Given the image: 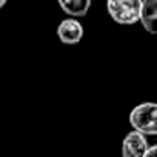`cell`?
Here are the masks:
<instances>
[{"label": "cell", "mask_w": 157, "mask_h": 157, "mask_svg": "<svg viewBox=\"0 0 157 157\" xmlns=\"http://www.w3.org/2000/svg\"><path fill=\"white\" fill-rule=\"evenodd\" d=\"M8 2H10V0H0V10H2V8H3V6H5Z\"/></svg>", "instance_id": "8"}, {"label": "cell", "mask_w": 157, "mask_h": 157, "mask_svg": "<svg viewBox=\"0 0 157 157\" xmlns=\"http://www.w3.org/2000/svg\"><path fill=\"white\" fill-rule=\"evenodd\" d=\"M149 149V143L146 136L139 131H129L122 142V155L123 157H145Z\"/></svg>", "instance_id": "3"}, {"label": "cell", "mask_w": 157, "mask_h": 157, "mask_svg": "<svg viewBox=\"0 0 157 157\" xmlns=\"http://www.w3.org/2000/svg\"><path fill=\"white\" fill-rule=\"evenodd\" d=\"M143 0H106V11L119 25H134L140 22Z\"/></svg>", "instance_id": "2"}, {"label": "cell", "mask_w": 157, "mask_h": 157, "mask_svg": "<svg viewBox=\"0 0 157 157\" xmlns=\"http://www.w3.org/2000/svg\"><path fill=\"white\" fill-rule=\"evenodd\" d=\"M140 23L146 33L157 36V0H143Z\"/></svg>", "instance_id": "5"}, {"label": "cell", "mask_w": 157, "mask_h": 157, "mask_svg": "<svg viewBox=\"0 0 157 157\" xmlns=\"http://www.w3.org/2000/svg\"><path fill=\"white\" fill-rule=\"evenodd\" d=\"M129 125L143 136H157V103L145 102L129 113Z\"/></svg>", "instance_id": "1"}, {"label": "cell", "mask_w": 157, "mask_h": 157, "mask_svg": "<svg viewBox=\"0 0 157 157\" xmlns=\"http://www.w3.org/2000/svg\"><path fill=\"white\" fill-rule=\"evenodd\" d=\"M145 157H157V145H152V146H149V149L146 151Z\"/></svg>", "instance_id": "7"}, {"label": "cell", "mask_w": 157, "mask_h": 157, "mask_svg": "<svg viewBox=\"0 0 157 157\" xmlns=\"http://www.w3.org/2000/svg\"><path fill=\"white\" fill-rule=\"evenodd\" d=\"M62 11L69 17H83L91 8V0H57Z\"/></svg>", "instance_id": "6"}, {"label": "cell", "mask_w": 157, "mask_h": 157, "mask_svg": "<svg viewBox=\"0 0 157 157\" xmlns=\"http://www.w3.org/2000/svg\"><path fill=\"white\" fill-rule=\"evenodd\" d=\"M83 34H85V29L82 23L72 17L62 20L60 25L57 26V37L65 45H77L83 39Z\"/></svg>", "instance_id": "4"}]
</instances>
